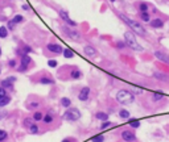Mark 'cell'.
<instances>
[{
  "label": "cell",
  "instance_id": "39",
  "mask_svg": "<svg viewBox=\"0 0 169 142\" xmlns=\"http://www.w3.org/2000/svg\"><path fill=\"white\" fill-rule=\"evenodd\" d=\"M126 45H127V44H124V42H122V41L116 42V46H118V49H124V48H126Z\"/></svg>",
  "mask_w": 169,
  "mask_h": 142
},
{
  "label": "cell",
  "instance_id": "12",
  "mask_svg": "<svg viewBox=\"0 0 169 142\" xmlns=\"http://www.w3.org/2000/svg\"><path fill=\"white\" fill-rule=\"evenodd\" d=\"M46 49H48L49 51H52V53H56V54H61V53H63L62 46H61V45H58V44H48V45H46Z\"/></svg>",
  "mask_w": 169,
  "mask_h": 142
},
{
  "label": "cell",
  "instance_id": "44",
  "mask_svg": "<svg viewBox=\"0 0 169 142\" xmlns=\"http://www.w3.org/2000/svg\"><path fill=\"white\" fill-rule=\"evenodd\" d=\"M62 142H73V139H70V138H65Z\"/></svg>",
  "mask_w": 169,
  "mask_h": 142
},
{
  "label": "cell",
  "instance_id": "32",
  "mask_svg": "<svg viewBox=\"0 0 169 142\" xmlns=\"http://www.w3.org/2000/svg\"><path fill=\"white\" fill-rule=\"evenodd\" d=\"M141 20L144 23H149V15L147 12H141Z\"/></svg>",
  "mask_w": 169,
  "mask_h": 142
},
{
  "label": "cell",
  "instance_id": "31",
  "mask_svg": "<svg viewBox=\"0 0 169 142\" xmlns=\"http://www.w3.org/2000/svg\"><path fill=\"white\" fill-rule=\"evenodd\" d=\"M139 9H140L141 12H147V11H148V4H147V3H140V4H139Z\"/></svg>",
  "mask_w": 169,
  "mask_h": 142
},
{
  "label": "cell",
  "instance_id": "2",
  "mask_svg": "<svg viewBox=\"0 0 169 142\" xmlns=\"http://www.w3.org/2000/svg\"><path fill=\"white\" fill-rule=\"evenodd\" d=\"M124 40H126V44H127V46L130 49L136 50V51H141L143 50V48L139 45V42H137V40H136V37H135V34L132 32H126L124 33Z\"/></svg>",
  "mask_w": 169,
  "mask_h": 142
},
{
  "label": "cell",
  "instance_id": "4",
  "mask_svg": "<svg viewBox=\"0 0 169 142\" xmlns=\"http://www.w3.org/2000/svg\"><path fill=\"white\" fill-rule=\"evenodd\" d=\"M81 117V112L77 108H67V111L63 114V118L67 121H77Z\"/></svg>",
  "mask_w": 169,
  "mask_h": 142
},
{
  "label": "cell",
  "instance_id": "8",
  "mask_svg": "<svg viewBox=\"0 0 169 142\" xmlns=\"http://www.w3.org/2000/svg\"><path fill=\"white\" fill-rule=\"evenodd\" d=\"M16 82V78L15 76H8V78H6L4 80H2V86L3 88H6V90H13V83Z\"/></svg>",
  "mask_w": 169,
  "mask_h": 142
},
{
  "label": "cell",
  "instance_id": "24",
  "mask_svg": "<svg viewBox=\"0 0 169 142\" xmlns=\"http://www.w3.org/2000/svg\"><path fill=\"white\" fill-rule=\"evenodd\" d=\"M42 118H44L42 112H38V111H37V112L33 113V120H34V121H40V120H42Z\"/></svg>",
  "mask_w": 169,
  "mask_h": 142
},
{
  "label": "cell",
  "instance_id": "22",
  "mask_svg": "<svg viewBox=\"0 0 169 142\" xmlns=\"http://www.w3.org/2000/svg\"><path fill=\"white\" fill-rule=\"evenodd\" d=\"M38 82H40L41 84H53V83H54V82H53V79H50V78H46V76L41 78Z\"/></svg>",
  "mask_w": 169,
  "mask_h": 142
},
{
  "label": "cell",
  "instance_id": "33",
  "mask_svg": "<svg viewBox=\"0 0 169 142\" xmlns=\"http://www.w3.org/2000/svg\"><path fill=\"white\" fill-rule=\"evenodd\" d=\"M155 78H158V79H162V80H168L169 78L164 74H160V72H155Z\"/></svg>",
  "mask_w": 169,
  "mask_h": 142
},
{
  "label": "cell",
  "instance_id": "35",
  "mask_svg": "<svg viewBox=\"0 0 169 142\" xmlns=\"http://www.w3.org/2000/svg\"><path fill=\"white\" fill-rule=\"evenodd\" d=\"M164 96L161 95V93H153V96H152V99H153V101H158V100H161Z\"/></svg>",
  "mask_w": 169,
  "mask_h": 142
},
{
  "label": "cell",
  "instance_id": "3",
  "mask_svg": "<svg viewBox=\"0 0 169 142\" xmlns=\"http://www.w3.org/2000/svg\"><path fill=\"white\" fill-rule=\"evenodd\" d=\"M116 100H118L120 104H123V105H128V104H132V103H133L135 97H133V95H132L130 91H127V90H120V91L116 93Z\"/></svg>",
  "mask_w": 169,
  "mask_h": 142
},
{
  "label": "cell",
  "instance_id": "9",
  "mask_svg": "<svg viewBox=\"0 0 169 142\" xmlns=\"http://www.w3.org/2000/svg\"><path fill=\"white\" fill-rule=\"evenodd\" d=\"M90 92L91 90L89 87H83L81 91H79V95H78V99L81 101H87L89 100V96H90Z\"/></svg>",
  "mask_w": 169,
  "mask_h": 142
},
{
  "label": "cell",
  "instance_id": "25",
  "mask_svg": "<svg viewBox=\"0 0 169 142\" xmlns=\"http://www.w3.org/2000/svg\"><path fill=\"white\" fill-rule=\"evenodd\" d=\"M29 130H31V133H32V134H38V132H40V128L37 126V124H33V125L29 128Z\"/></svg>",
  "mask_w": 169,
  "mask_h": 142
},
{
  "label": "cell",
  "instance_id": "21",
  "mask_svg": "<svg viewBox=\"0 0 169 142\" xmlns=\"http://www.w3.org/2000/svg\"><path fill=\"white\" fill-rule=\"evenodd\" d=\"M8 36V28L0 27V38H6Z\"/></svg>",
  "mask_w": 169,
  "mask_h": 142
},
{
  "label": "cell",
  "instance_id": "5",
  "mask_svg": "<svg viewBox=\"0 0 169 142\" xmlns=\"http://www.w3.org/2000/svg\"><path fill=\"white\" fill-rule=\"evenodd\" d=\"M62 30L67 37H70V40H73V41H79L81 40V33L78 30H74V29H70V28H66V27H63Z\"/></svg>",
  "mask_w": 169,
  "mask_h": 142
},
{
  "label": "cell",
  "instance_id": "26",
  "mask_svg": "<svg viewBox=\"0 0 169 142\" xmlns=\"http://www.w3.org/2000/svg\"><path fill=\"white\" fill-rule=\"evenodd\" d=\"M103 141H105V137L102 134H98V135L91 138V142H103Z\"/></svg>",
  "mask_w": 169,
  "mask_h": 142
},
{
  "label": "cell",
  "instance_id": "40",
  "mask_svg": "<svg viewBox=\"0 0 169 142\" xmlns=\"http://www.w3.org/2000/svg\"><path fill=\"white\" fill-rule=\"evenodd\" d=\"M6 95H7V90L0 86V97H2V96H6Z\"/></svg>",
  "mask_w": 169,
  "mask_h": 142
},
{
  "label": "cell",
  "instance_id": "41",
  "mask_svg": "<svg viewBox=\"0 0 169 142\" xmlns=\"http://www.w3.org/2000/svg\"><path fill=\"white\" fill-rule=\"evenodd\" d=\"M32 53V48L31 46H24V54H29Z\"/></svg>",
  "mask_w": 169,
  "mask_h": 142
},
{
  "label": "cell",
  "instance_id": "14",
  "mask_svg": "<svg viewBox=\"0 0 169 142\" xmlns=\"http://www.w3.org/2000/svg\"><path fill=\"white\" fill-rule=\"evenodd\" d=\"M151 27H152L153 29H160V28L164 27V21H162L161 19H153V20L151 21Z\"/></svg>",
  "mask_w": 169,
  "mask_h": 142
},
{
  "label": "cell",
  "instance_id": "18",
  "mask_svg": "<svg viewBox=\"0 0 169 142\" xmlns=\"http://www.w3.org/2000/svg\"><path fill=\"white\" fill-rule=\"evenodd\" d=\"M119 116H120V118H124V120H127V118H130V112L127 111V109H120L119 111Z\"/></svg>",
  "mask_w": 169,
  "mask_h": 142
},
{
  "label": "cell",
  "instance_id": "17",
  "mask_svg": "<svg viewBox=\"0 0 169 142\" xmlns=\"http://www.w3.org/2000/svg\"><path fill=\"white\" fill-rule=\"evenodd\" d=\"M59 101H61V105L65 107V108H69V107L71 105V100H70L69 97H62Z\"/></svg>",
  "mask_w": 169,
  "mask_h": 142
},
{
  "label": "cell",
  "instance_id": "7",
  "mask_svg": "<svg viewBox=\"0 0 169 142\" xmlns=\"http://www.w3.org/2000/svg\"><path fill=\"white\" fill-rule=\"evenodd\" d=\"M122 138L126 142H135L136 141V134L132 130H123L122 132Z\"/></svg>",
  "mask_w": 169,
  "mask_h": 142
},
{
  "label": "cell",
  "instance_id": "38",
  "mask_svg": "<svg viewBox=\"0 0 169 142\" xmlns=\"http://www.w3.org/2000/svg\"><path fill=\"white\" fill-rule=\"evenodd\" d=\"M15 25H16V24H15V23H13V21L11 20V21H8V27H7V28H8L9 30H13V28H15Z\"/></svg>",
  "mask_w": 169,
  "mask_h": 142
},
{
  "label": "cell",
  "instance_id": "30",
  "mask_svg": "<svg viewBox=\"0 0 169 142\" xmlns=\"http://www.w3.org/2000/svg\"><path fill=\"white\" fill-rule=\"evenodd\" d=\"M32 125H33V120H32V118H29V117H27V118L24 120V126L31 128Z\"/></svg>",
  "mask_w": 169,
  "mask_h": 142
},
{
  "label": "cell",
  "instance_id": "47",
  "mask_svg": "<svg viewBox=\"0 0 169 142\" xmlns=\"http://www.w3.org/2000/svg\"><path fill=\"white\" fill-rule=\"evenodd\" d=\"M0 74H2V70H0Z\"/></svg>",
  "mask_w": 169,
  "mask_h": 142
},
{
  "label": "cell",
  "instance_id": "29",
  "mask_svg": "<svg viewBox=\"0 0 169 142\" xmlns=\"http://www.w3.org/2000/svg\"><path fill=\"white\" fill-rule=\"evenodd\" d=\"M23 20H24V17H23L21 15H16V16L12 19V21H13L15 24H19V23H21Z\"/></svg>",
  "mask_w": 169,
  "mask_h": 142
},
{
  "label": "cell",
  "instance_id": "10",
  "mask_svg": "<svg viewBox=\"0 0 169 142\" xmlns=\"http://www.w3.org/2000/svg\"><path fill=\"white\" fill-rule=\"evenodd\" d=\"M155 57H156L158 61H161V62L169 65V54H166V53H164V51H161V50H156V51H155Z\"/></svg>",
  "mask_w": 169,
  "mask_h": 142
},
{
  "label": "cell",
  "instance_id": "46",
  "mask_svg": "<svg viewBox=\"0 0 169 142\" xmlns=\"http://www.w3.org/2000/svg\"><path fill=\"white\" fill-rule=\"evenodd\" d=\"M110 2H111V3H114V2H115V0H110Z\"/></svg>",
  "mask_w": 169,
  "mask_h": 142
},
{
  "label": "cell",
  "instance_id": "1",
  "mask_svg": "<svg viewBox=\"0 0 169 142\" xmlns=\"http://www.w3.org/2000/svg\"><path fill=\"white\" fill-rule=\"evenodd\" d=\"M119 17H120L135 33H137V34H140V36H145V30H144V28H143L139 23H136L135 20H131L130 17H127V16H124V15H120Z\"/></svg>",
  "mask_w": 169,
  "mask_h": 142
},
{
  "label": "cell",
  "instance_id": "19",
  "mask_svg": "<svg viewBox=\"0 0 169 142\" xmlns=\"http://www.w3.org/2000/svg\"><path fill=\"white\" fill-rule=\"evenodd\" d=\"M97 118H98V120H101V121H107L108 114H107V113H105V112H98V113H97Z\"/></svg>",
  "mask_w": 169,
  "mask_h": 142
},
{
  "label": "cell",
  "instance_id": "42",
  "mask_svg": "<svg viewBox=\"0 0 169 142\" xmlns=\"http://www.w3.org/2000/svg\"><path fill=\"white\" fill-rule=\"evenodd\" d=\"M8 65H9V67H16V61H15V59H11V61L8 62Z\"/></svg>",
  "mask_w": 169,
  "mask_h": 142
},
{
  "label": "cell",
  "instance_id": "27",
  "mask_svg": "<svg viewBox=\"0 0 169 142\" xmlns=\"http://www.w3.org/2000/svg\"><path fill=\"white\" fill-rule=\"evenodd\" d=\"M7 138H8V133H7L6 130H2V129H0V142L6 141Z\"/></svg>",
  "mask_w": 169,
  "mask_h": 142
},
{
  "label": "cell",
  "instance_id": "23",
  "mask_svg": "<svg viewBox=\"0 0 169 142\" xmlns=\"http://www.w3.org/2000/svg\"><path fill=\"white\" fill-rule=\"evenodd\" d=\"M42 120H44V122H45V124H52V122H53V116H52L50 113H46V114L44 116V118H42Z\"/></svg>",
  "mask_w": 169,
  "mask_h": 142
},
{
  "label": "cell",
  "instance_id": "34",
  "mask_svg": "<svg viewBox=\"0 0 169 142\" xmlns=\"http://www.w3.org/2000/svg\"><path fill=\"white\" fill-rule=\"evenodd\" d=\"M57 65H58V62L56 59H49L48 61V66L49 67H57Z\"/></svg>",
  "mask_w": 169,
  "mask_h": 142
},
{
  "label": "cell",
  "instance_id": "20",
  "mask_svg": "<svg viewBox=\"0 0 169 142\" xmlns=\"http://www.w3.org/2000/svg\"><path fill=\"white\" fill-rule=\"evenodd\" d=\"M63 57L65 58H73L74 57V51L73 50H70V49H63Z\"/></svg>",
  "mask_w": 169,
  "mask_h": 142
},
{
  "label": "cell",
  "instance_id": "13",
  "mask_svg": "<svg viewBox=\"0 0 169 142\" xmlns=\"http://www.w3.org/2000/svg\"><path fill=\"white\" fill-rule=\"evenodd\" d=\"M83 51H84V54H86L87 57H90V58H93V57L97 55V50H95L93 46H84Z\"/></svg>",
  "mask_w": 169,
  "mask_h": 142
},
{
  "label": "cell",
  "instance_id": "37",
  "mask_svg": "<svg viewBox=\"0 0 169 142\" xmlns=\"http://www.w3.org/2000/svg\"><path fill=\"white\" fill-rule=\"evenodd\" d=\"M36 107H38V103H37V101H32L31 104H28V108H29V109H33V108H36Z\"/></svg>",
  "mask_w": 169,
  "mask_h": 142
},
{
  "label": "cell",
  "instance_id": "15",
  "mask_svg": "<svg viewBox=\"0 0 169 142\" xmlns=\"http://www.w3.org/2000/svg\"><path fill=\"white\" fill-rule=\"evenodd\" d=\"M11 96L9 95H6V96H2L0 97V107H6V105H8L9 103H11Z\"/></svg>",
  "mask_w": 169,
  "mask_h": 142
},
{
  "label": "cell",
  "instance_id": "43",
  "mask_svg": "<svg viewBox=\"0 0 169 142\" xmlns=\"http://www.w3.org/2000/svg\"><path fill=\"white\" fill-rule=\"evenodd\" d=\"M23 9H24V11H29V6H28V4H24V6H23Z\"/></svg>",
  "mask_w": 169,
  "mask_h": 142
},
{
  "label": "cell",
  "instance_id": "36",
  "mask_svg": "<svg viewBox=\"0 0 169 142\" xmlns=\"http://www.w3.org/2000/svg\"><path fill=\"white\" fill-rule=\"evenodd\" d=\"M110 126H112V122H110V121H105V122L101 125V129H107V128H110Z\"/></svg>",
  "mask_w": 169,
  "mask_h": 142
},
{
  "label": "cell",
  "instance_id": "6",
  "mask_svg": "<svg viewBox=\"0 0 169 142\" xmlns=\"http://www.w3.org/2000/svg\"><path fill=\"white\" fill-rule=\"evenodd\" d=\"M20 62H21V66L19 67V71H20V72H24V71L31 66V63H32V58H31L28 54H23V55H21V61H20Z\"/></svg>",
  "mask_w": 169,
  "mask_h": 142
},
{
  "label": "cell",
  "instance_id": "45",
  "mask_svg": "<svg viewBox=\"0 0 169 142\" xmlns=\"http://www.w3.org/2000/svg\"><path fill=\"white\" fill-rule=\"evenodd\" d=\"M0 55H2V48H0Z\"/></svg>",
  "mask_w": 169,
  "mask_h": 142
},
{
  "label": "cell",
  "instance_id": "16",
  "mask_svg": "<svg viewBox=\"0 0 169 142\" xmlns=\"http://www.w3.org/2000/svg\"><path fill=\"white\" fill-rule=\"evenodd\" d=\"M70 78H71V79H81V78H82V72H81L79 70L74 69V70L70 72Z\"/></svg>",
  "mask_w": 169,
  "mask_h": 142
},
{
  "label": "cell",
  "instance_id": "28",
  "mask_svg": "<svg viewBox=\"0 0 169 142\" xmlns=\"http://www.w3.org/2000/svg\"><path fill=\"white\" fill-rule=\"evenodd\" d=\"M130 126L136 129V128L140 126V121H139V120H131V121H130Z\"/></svg>",
  "mask_w": 169,
  "mask_h": 142
},
{
  "label": "cell",
  "instance_id": "11",
  "mask_svg": "<svg viewBox=\"0 0 169 142\" xmlns=\"http://www.w3.org/2000/svg\"><path fill=\"white\" fill-rule=\"evenodd\" d=\"M59 16H61V19H62V20H63L66 24H69L70 27H77V23H75V21H73V20H70L69 13H67L66 11L61 9V11H59Z\"/></svg>",
  "mask_w": 169,
  "mask_h": 142
}]
</instances>
